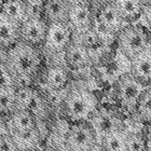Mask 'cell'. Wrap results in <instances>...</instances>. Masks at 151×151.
I'll list each match as a JSON object with an SVG mask.
<instances>
[{"label": "cell", "mask_w": 151, "mask_h": 151, "mask_svg": "<svg viewBox=\"0 0 151 151\" xmlns=\"http://www.w3.org/2000/svg\"><path fill=\"white\" fill-rule=\"evenodd\" d=\"M40 64L41 56L37 47L19 41L6 51L2 66L12 79L28 80L36 75Z\"/></svg>", "instance_id": "obj_1"}, {"label": "cell", "mask_w": 151, "mask_h": 151, "mask_svg": "<svg viewBox=\"0 0 151 151\" xmlns=\"http://www.w3.org/2000/svg\"><path fill=\"white\" fill-rule=\"evenodd\" d=\"M97 107V98L91 91L82 86L71 88L64 101V110L68 119L75 122L88 121Z\"/></svg>", "instance_id": "obj_2"}, {"label": "cell", "mask_w": 151, "mask_h": 151, "mask_svg": "<svg viewBox=\"0 0 151 151\" xmlns=\"http://www.w3.org/2000/svg\"><path fill=\"white\" fill-rule=\"evenodd\" d=\"M96 142V131L88 121L73 123L65 136V146L68 151H92Z\"/></svg>", "instance_id": "obj_3"}, {"label": "cell", "mask_w": 151, "mask_h": 151, "mask_svg": "<svg viewBox=\"0 0 151 151\" xmlns=\"http://www.w3.org/2000/svg\"><path fill=\"white\" fill-rule=\"evenodd\" d=\"M149 41L148 35L138 26L127 25L118 34V44L121 52L129 60L146 50Z\"/></svg>", "instance_id": "obj_4"}, {"label": "cell", "mask_w": 151, "mask_h": 151, "mask_svg": "<svg viewBox=\"0 0 151 151\" xmlns=\"http://www.w3.org/2000/svg\"><path fill=\"white\" fill-rule=\"evenodd\" d=\"M131 73H124L118 79L116 83V93L121 104L129 110H135L139 96L145 90Z\"/></svg>", "instance_id": "obj_5"}, {"label": "cell", "mask_w": 151, "mask_h": 151, "mask_svg": "<svg viewBox=\"0 0 151 151\" xmlns=\"http://www.w3.org/2000/svg\"><path fill=\"white\" fill-rule=\"evenodd\" d=\"M73 32L68 23H51L43 45L51 53L64 52L73 41Z\"/></svg>", "instance_id": "obj_6"}, {"label": "cell", "mask_w": 151, "mask_h": 151, "mask_svg": "<svg viewBox=\"0 0 151 151\" xmlns=\"http://www.w3.org/2000/svg\"><path fill=\"white\" fill-rule=\"evenodd\" d=\"M49 23L39 16L34 15L21 24L19 41L37 47L44 43Z\"/></svg>", "instance_id": "obj_7"}, {"label": "cell", "mask_w": 151, "mask_h": 151, "mask_svg": "<svg viewBox=\"0 0 151 151\" xmlns=\"http://www.w3.org/2000/svg\"><path fill=\"white\" fill-rule=\"evenodd\" d=\"M93 14L88 6L73 3L68 17V24L73 34H84L93 28Z\"/></svg>", "instance_id": "obj_8"}, {"label": "cell", "mask_w": 151, "mask_h": 151, "mask_svg": "<svg viewBox=\"0 0 151 151\" xmlns=\"http://www.w3.org/2000/svg\"><path fill=\"white\" fill-rule=\"evenodd\" d=\"M9 125L13 135H27L37 131V116L28 109H16L10 116Z\"/></svg>", "instance_id": "obj_9"}, {"label": "cell", "mask_w": 151, "mask_h": 151, "mask_svg": "<svg viewBox=\"0 0 151 151\" xmlns=\"http://www.w3.org/2000/svg\"><path fill=\"white\" fill-rule=\"evenodd\" d=\"M64 53L67 65L73 69H82L90 66L92 63L88 47L73 39L64 51Z\"/></svg>", "instance_id": "obj_10"}, {"label": "cell", "mask_w": 151, "mask_h": 151, "mask_svg": "<svg viewBox=\"0 0 151 151\" xmlns=\"http://www.w3.org/2000/svg\"><path fill=\"white\" fill-rule=\"evenodd\" d=\"M21 24L0 12V51H8L19 41Z\"/></svg>", "instance_id": "obj_11"}, {"label": "cell", "mask_w": 151, "mask_h": 151, "mask_svg": "<svg viewBox=\"0 0 151 151\" xmlns=\"http://www.w3.org/2000/svg\"><path fill=\"white\" fill-rule=\"evenodd\" d=\"M0 12L19 24L35 15L32 6L26 0H4Z\"/></svg>", "instance_id": "obj_12"}, {"label": "cell", "mask_w": 151, "mask_h": 151, "mask_svg": "<svg viewBox=\"0 0 151 151\" xmlns=\"http://www.w3.org/2000/svg\"><path fill=\"white\" fill-rule=\"evenodd\" d=\"M98 23L106 32L119 34L124 27V21L116 11L114 6L111 3L105 4L98 13Z\"/></svg>", "instance_id": "obj_13"}, {"label": "cell", "mask_w": 151, "mask_h": 151, "mask_svg": "<svg viewBox=\"0 0 151 151\" xmlns=\"http://www.w3.org/2000/svg\"><path fill=\"white\" fill-rule=\"evenodd\" d=\"M73 3L68 0H47L43 11L45 21L51 23H68L69 12Z\"/></svg>", "instance_id": "obj_14"}, {"label": "cell", "mask_w": 151, "mask_h": 151, "mask_svg": "<svg viewBox=\"0 0 151 151\" xmlns=\"http://www.w3.org/2000/svg\"><path fill=\"white\" fill-rule=\"evenodd\" d=\"M131 75L144 86L151 84V55L144 51L131 60Z\"/></svg>", "instance_id": "obj_15"}, {"label": "cell", "mask_w": 151, "mask_h": 151, "mask_svg": "<svg viewBox=\"0 0 151 151\" xmlns=\"http://www.w3.org/2000/svg\"><path fill=\"white\" fill-rule=\"evenodd\" d=\"M69 76L65 67L60 65L51 66L44 76V83L51 91H60L68 83Z\"/></svg>", "instance_id": "obj_16"}, {"label": "cell", "mask_w": 151, "mask_h": 151, "mask_svg": "<svg viewBox=\"0 0 151 151\" xmlns=\"http://www.w3.org/2000/svg\"><path fill=\"white\" fill-rule=\"evenodd\" d=\"M124 23H131L142 15L140 0H114L112 2Z\"/></svg>", "instance_id": "obj_17"}, {"label": "cell", "mask_w": 151, "mask_h": 151, "mask_svg": "<svg viewBox=\"0 0 151 151\" xmlns=\"http://www.w3.org/2000/svg\"><path fill=\"white\" fill-rule=\"evenodd\" d=\"M126 136L116 129H110L105 133L101 139V151H126Z\"/></svg>", "instance_id": "obj_18"}, {"label": "cell", "mask_w": 151, "mask_h": 151, "mask_svg": "<svg viewBox=\"0 0 151 151\" xmlns=\"http://www.w3.org/2000/svg\"><path fill=\"white\" fill-rule=\"evenodd\" d=\"M16 110V88L11 85L0 86V113L11 116Z\"/></svg>", "instance_id": "obj_19"}, {"label": "cell", "mask_w": 151, "mask_h": 151, "mask_svg": "<svg viewBox=\"0 0 151 151\" xmlns=\"http://www.w3.org/2000/svg\"><path fill=\"white\" fill-rule=\"evenodd\" d=\"M135 110L142 120L151 122V88H146L142 91L137 101Z\"/></svg>", "instance_id": "obj_20"}, {"label": "cell", "mask_w": 151, "mask_h": 151, "mask_svg": "<svg viewBox=\"0 0 151 151\" xmlns=\"http://www.w3.org/2000/svg\"><path fill=\"white\" fill-rule=\"evenodd\" d=\"M125 149L126 151H148V142L139 133L129 134L125 138Z\"/></svg>", "instance_id": "obj_21"}, {"label": "cell", "mask_w": 151, "mask_h": 151, "mask_svg": "<svg viewBox=\"0 0 151 151\" xmlns=\"http://www.w3.org/2000/svg\"><path fill=\"white\" fill-rule=\"evenodd\" d=\"M0 151H19L15 139L11 134L0 135Z\"/></svg>", "instance_id": "obj_22"}, {"label": "cell", "mask_w": 151, "mask_h": 151, "mask_svg": "<svg viewBox=\"0 0 151 151\" xmlns=\"http://www.w3.org/2000/svg\"><path fill=\"white\" fill-rule=\"evenodd\" d=\"M142 15L145 19V22L151 27V4H145L142 6Z\"/></svg>", "instance_id": "obj_23"}, {"label": "cell", "mask_w": 151, "mask_h": 151, "mask_svg": "<svg viewBox=\"0 0 151 151\" xmlns=\"http://www.w3.org/2000/svg\"><path fill=\"white\" fill-rule=\"evenodd\" d=\"M92 0H76V3L82 4V6H88L91 3Z\"/></svg>", "instance_id": "obj_24"}, {"label": "cell", "mask_w": 151, "mask_h": 151, "mask_svg": "<svg viewBox=\"0 0 151 151\" xmlns=\"http://www.w3.org/2000/svg\"><path fill=\"white\" fill-rule=\"evenodd\" d=\"M146 52H148L149 54L151 55V38H149V41L147 43V47H146Z\"/></svg>", "instance_id": "obj_25"}, {"label": "cell", "mask_w": 151, "mask_h": 151, "mask_svg": "<svg viewBox=\"0 0 151 151\" xmlns=\"http://www.w3.org/2000/svg\"><path fill=\"white\" fill-rule=\"evenodd\" d=\"M55 151H57V150H55Z\"/></svg>", "instance_id": "obj_26"}]
</instances>
